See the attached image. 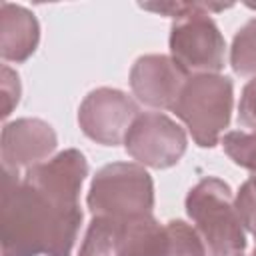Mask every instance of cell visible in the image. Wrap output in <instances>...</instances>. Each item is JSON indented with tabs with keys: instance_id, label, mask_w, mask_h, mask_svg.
Returning <instances> with one entry per match:
<instances>
[{
	"instance_id": "cell-1",
	"label": "cell",
	"mask_w": 256,
	"mask_h": 256,
	"mask_svg": "<svg viewBox=\"0 0 256 256\" xmlns=\"http://www.w3.org/2000/svg\"><path fill=\"white\" fill-rule=\"evenodd\" d=\"M82 210H58L16 170H2V256H72Z\"/></svg>"
},
{
	"instance_id": "cell-2",
	"label": "cell",
	"mask_w": 256,
	"mask_h": 256,
	"mask_svg": "<svg viewBox=\"0 0 256 256\" xmlns=\"http://www.w3.org/2000/svg\"><path fill=\"white\" fill-rule=\"evenodd\" d=\"M184 206L208 256H244L246 230L232 190L224 180L214 176L202 178L186 194Z\"/></svg>"
},
{
	"instance_id": "cell-3",
	"label": "cell",
	"mask_w": 256,
	"mask_h": 256,
	"mask_svg": "<svg viewBox=\"0 0 256 256\" xmlns=\"http://www.w3.org/2000/svg\"><path fill=\"white\" fill-rule=\"evenodd\" d=\"M232 106V80L222 74H200L184 82L172 112L186 124L196 146L212 148L230 124Z\"/></svg>"
},
{
	"instance_id": "cell-4",
	"label": "cell",
	"mask_w": 256,
	"mask_h": 256,
	"mask_svg": "<svg viewBox=\"0 0 256 256\" xmlns=\"http://www.w3.org/2000/svg\"><path fill=\"white\" fill-rule=\"evenodd\" d=\"M86 204L92 216H102L118 222L152 214V176L138 162L106 164L94 174L86 196Z\"/></svg>"
},
{
	"instance_id": "cell-5",
	"label": "cell",
	"mask_w": 256,
	"mask_h": 256,
	"mask_svg": "<svg viewBox=\"0 0 256 256\" xmlns=\"http://www.w3.org/2000/svg\"><path fill=\"white\" fill-rule=\"evenodd\" d=\"M170 58L190 78L218 74L226 60V42L210 14H190L170 28Z\"/></svg>"
},
{
	"instance_id": "cell-6",
	"label": "cell",
	"mask_w": 256,
	"mask_h": 256,
	"mask_svg": "<svg viewBox=\"0 0 256 256\" xmlns=\"http://www.w3.org/2000/svg\"><path fill=\"white\" fill-rule=\"evenodd\" d=\"M186 146L184 128L162 112H140L124 136L126 152L140 166L156 170L178 164Z\"/></svg>"
},
{
	"instance_id": "cell-7",
	"label": "cell",
	"mask_w": 256,
	"mask_h": 256,
	"mask_svg": "<svg viewBox=\"0 0 256 256\" xmlns=\"http://www.w3.org/2000/svg\"><path fill=\"white\" fill-rule=\"evenodd\" d=\"M140 114L138 104L122 90L116 88H96L92 90L78 108V124L82 132L102 144L118 146Z\"/></svg>"
},
{
	"instance_id": "cell-8",
	"label": "cell",
	"mask_w": 256,
	"mask_h": 256,
	"mask_svg": "<svg viewBox=\"0 0 256 256\" xmlns=\"http://www.w3.org/2000/svg\"><path fill=\"white\" fill-rule=\"evenodd\" d=\"M86 176L88 162L84 154L76 148H68L28 168L22 180L30 184L34 190H38L54 208L72 210L80 208L78 198Z\"/></svg>"
},
{
	"instance_id": "cell-9",
	"label": "cell",
	"mask_w": 256,
	"mask_h": 256,
	"mask_svg": "<svg viewBox=\"0 0 256 256\" xmlns=\"http://www.w3.org/2000/svg\"><path fill=\"white\" fill-rule=\"evenodd\" d=\"M188 76L166 54L140 56L130 70V88L136 100L156 110H172Z\"/></svg>"
},
{
	"instance_id": "cell-10",
	"label": "cell",
	"mask_w": 256,
	"mask_h": 256,
	"mask_svg": "<svg viewBox=\"0 0 256 256\" xmlns=\"http://www.w3.org/2000/svg\"><path fill=\"white\" fill-rule=\"evenodd\" d=\"M58 138L54 128L40 118H18L6 122L0 138L2 166L20 172L50 158Z\"/></svg>"
},
{
	"instance_id": "cell-11",
	"label": "cell",
	"mask_w": 256,
	"mask_h": 256,
	"mask_svg": "<svg viewBox=\"0 0 256 256\" xmlns=\"http://www.w3.org/2000/svg\"><path fill=\"white\" fill-rule=\"evenodd\" d=\"M40 42V26L36 16L12 2L0 4V56L6 62L28 60Z\"/></svg>"
},
{
	"instance_id": "cell-12",
	"label": "cell",
	"mask_w": 256,
	"mask_h": 256,
	"mask_svg": "<svg viewBox=\"0 0 256 256\" xmlns=\"http://www.w3.org/2000/svg\"><path fill=\"white\" fill-rule=\"evenodd\" d=\"M168 230L152 214L116 220L118 256H168Z\"/></svg>"
},
{
	"instance_id": "cell-13",
	"label": "cell",
	"mask_w": 256,
	"mask_h": 256,
	"mask_svg": "<svg viewBox=\"0 0 256 256\" xmlns=\"http://www.w3.org/2000/svg\"><path fill=\"white\" fill-rule=\"evenodd\" d=\"M230 66L238 76H256V18H250L234 34Z\"/></svg>"
},
{
	"instance_id": "cell-14",
	"label": "cell",
	"mask_w": 256,
	"mask_h": 256,
	"mask_svg": "<svg viewBox=\"0 0 256 256\" xmlns=\"http://www.w3.org/2000/svg\"><path fill=\"white\" fill-rule=\"evenodd\" d=\"M78 256H118L116 254V220L92 216L80 244Z\"/></svg>"
},
{
	"instance_id": "cell-15",
	"label": "cell",
	"mask_w": 256,
	"mask_h": 256,
	"mask_svg": "<svg viewBox=\"0 0 256 256\" xmlns=\"http://www.w3.org/2000/svg\"><path fill=\"white\" fill-rule=\"evenodd\" d=\"M168 230V256H208V250L196 232L184 220H170L166 224Z\"/></svg>"
},
{
	"instance_id": "cell-16",
	"label": "cell",
	"mask_w": 256,
	"mask_h": 256,
	"mask_svg": "<svg viewBox=\"0 0 256 256\" xmlns=\"http://www.w3.org/2000/svg\"><path fill=\"white\" fill-rule=\"evenodd\" d=\"M220 142L224 152L236 166L246 168L250 176H256V132L232 130L226 132Z\"/></svg>"
},
{
	"instance_id": "cell-17",
	"label": "cell",
	"mask_w": 256,
	"mask_h": 256,
	"mask_svg": "<svg viewBox=\"0 0 256 256\" xmlns=\"http://www.w3.org/2000/svg\"><path fill=\"white\" fill-rule=\"evenodd\" d=\"M138 6L142 10L162 14L172 20H180L190 14H202V12L210 14V12H220V10L232 8V4H210V2H142Z\"/></svg>"
},
{
	"instance_id": "cell-18",
	"label": "cell",
	"mask_w": 256,
	"mask_h": 256,
	"mask_svg": "<svg viewBox=\"0 0 256 256\" xmlns=\"http://www.w3.org/2000/svg\"><path fill=\"white\" fill-rule=\"evenodd\" d=\"M234 204H236V210L240 214V220L244 224V230L250 232L254 236V242H256V194L254 190L248 186V182H244L234 198Z\"/></svg>"
},
{
	"instance_id": "cell-19",
	"label": "cell",
	"mask_w": 256,
	"mask_h": 256,
	"mask_svg": "<svg viewBox=\"0 0 256 256\" xmlns=\"http://www.w3.org/2000/svg\"><path fill=\"white\" fill-rule=\"evenodd\" d=\"M0 84H2V118H8L16 108V104L20 102V94H22L18 72L12 70L10 66H2Z\"/></svg>"
},
{
	"instance_id": "cell-20",
	"label": "cell",
	"mask_w": 256,
	"mask_h": 256,
	"mask_svg": "<svg viewBox=\"0 0 256 256\" xmlns=\"http://www.w3.org/2000/svg\"><path fill=\"white\" fill-rule=\"evenodd\" d=\"M238 122L250 132H256V76H252L242 88L238 102Z\"/></svg>"
},
{
	"instance_id": "cell-21",
	"label": "cell",
	"mask_w": 256,
	"mask_h": 256,
	"mask_svg": "<svg viewBox=\"0 0 256 256\" xmlns=\"http://www.w3.org/2000/svg\"><path fill=\"white\" fill-rule=\"evenodd\" d=\"M246 182H248V186H250V188L254 190V194H256V176H250Z\"/></svg>"
},
{
	"instance_id": "cell-22",
	"label": "cell",
	"mask_w": 256,
	"mask_h": 256,
	"mask_svg": "<svg viewBox=\"0 0 256 256\" xmlns=\"http://www.w3.org/2000/svg\"><path fill=\"white\" fill-rule=\"evenodd\" d=\"M250 256H256V248H254V252H252V254H250Z\"/></svg>"
}]
</instances>
